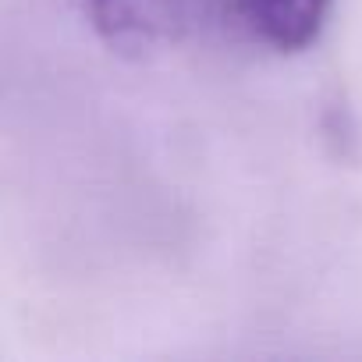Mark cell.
<instances>
[{
  "instance_id": "6da1fadb",
  "label": "cell",
  "mask_w": 362,
  "mask_h": 362,
  "mask_svg": "<svg viewBox=\"0 0 362 362\" xmlns=\"http://www.w3.org/2000/svg\"><path fill=\"white\" fill-rule=\"evenodd\" d=\"M228 18L277 54L309 50L330 18L334 0H221Z\"/></svg>"
},
{
  "instance_id": "7a4b0ae2",
  "label": "cell",
  "mask_w": 362,
  "mask_h": 362,
  "mask_svg": "<svg viewBox=\"0 0 362 362\" xmlns=\"http://www.w3.org/2000/svg\"><path fill=\"white\" fill-rule=\"evenodd\" d=\"M93 29L114 50H156L185 25V0H86Z\"/></svg>"
}]
</instances>
